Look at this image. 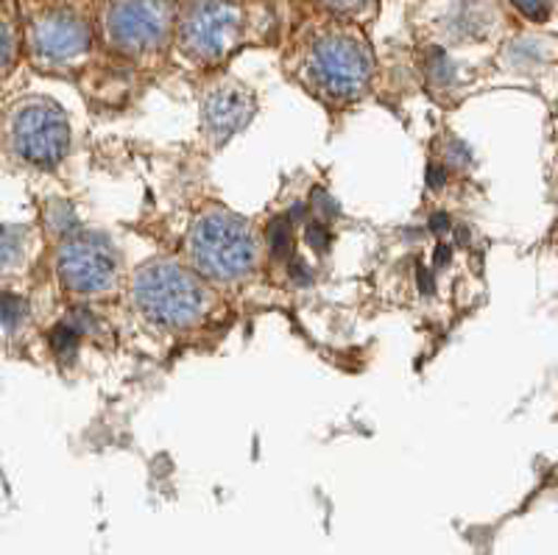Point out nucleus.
I'll use <instances>...</instances> for the list:
<instances>
[{
    "label": "nucleus",
    "mask_w": 558,
    "mask_h": 555,
    "mask_svg": "<svg viewBox=\"0 0 558 555\" xmlns=\"http://www.w3.org/2000/svg\"><path fill=\"white\" fill-rule=\"evenodd\" d=\"M268 243H271L274 254H286V249L291 246V227L286 221H277L268 232Z\"/></svg>",
    "instance_id": "9d476101"
},
{
    "label": "nucleus",
    "mask_w": 558,
    "mask_h": 555,
    "mask_svg": "<svg viewBox=\"0 0 558 555\" xmlns=\"http://www.w3.org/2000/svg\"><path fill=\"white\" fill-rule=\"evenodd\" d=\"M318 70H322L324 84H330L338 93L355 89L366 73V62L361 59L357 48L347 39H330L324 43L316 53Z\"/></svg>",
    "instance_id": "423d86ee"
},
{
    "label": "nucleus",
    "mask_w": 558,
    "mask_h": 555,
    "mask_svg": "<svg viewBox=\"0 0 558 555\" xmlns=\"http://www.w3.org/2000/svg\"><path fill=\"white\" fill-rule=\"evenodd\" d=\"M162 26H166V17H162V9L154 0H126L109 17V28H112L114 39L123 45H132V48L151 45L162 34Z\"/></svg>",
    "instance_id": "39448f33"
},
{
    "label": "nucleus",
    "mask_w": 558,
    "mask_h": 555,
    "mask_svg": "<svg viewBox=\"0 0 558 555\" xmlns=\"http://www.w3.org/2000/svg\"><path fill=\"white\" fill-rule=\"evenodd\" d=\"M514 7L531 20H545L550 14V3L547 0H514Z\"/></svg>",
    "instance_id": "9b49d317"
},
{
    "label": "nucleus",
    "mask_w": 558,
    "mask_h": 555,
    "mask_svg": "<svg viewBox=\"0 0 558 555\" xmlns=\"http://www.w3.org/2000/svg\"><path fill=\"white\" fill-rule=\"evenodd\" d=\"M34 43H37V51L45 53V57L64 59L84 51L87 32H84V26L76 17H70V14H53V17L39 20L37 28H34Z\"/></svg>",
    "instance_id": "0eeeda50"
},
{
    "label": "nucleus",
    "mask_w": 558,
    "mask_h": 555,
    "mask_svg": "<svg viewBox=\"0 0 558 555\" xmlns=\"http://www.w3.org/2000/svg\"><path fill=\"white\" fill-rule=\"evenodd\" d=\"M62 274L78 291H98V288L107 285L109 274H112V260L98 246L84 243V246H73L70 252H64Z\"/></svg>",
    "instance_id": "6e6552de"
},
{
    "label": "nucleus",
    "mask_w": 558,
    "mask_h": 555,
    "mask_svg": "<svg viewBox=\"0 0 558 555\" xmlns=\"http://www.w3.org/2000/svg\"><path fill=\"white\" fill-rule=\"evenodd\" d=\"M53 341V349H57V354H73L76 352V329L68 327V324H59L57 329H53L51 335Z\"/></svg>",
    "instance_id": "1a4fd4ad"
},
{
    "label": "nucleus",
    "mask_w": 558,
    "mask_h": 555,
    "mask_svg": "<svg viewBox=\"0 0 558 555\" xmlns=\"http://www.w3.org/2000/svg\"><path fill=\"white\" fill-rule=\"evenodd\" d=\"M140 297L154 318L162 322H187L198 310V293L193 282L171 268H151L140 285Z\"/></svg>",
    "instance_id": "f257e3e1"
},
{
    "label": "nucleus",
    "mask_w": 558,
    "mask_h": 555,
    "mask_svg": "<svg viewBox=\"0 0 558 555\" xmlns=\"http://www.w3.org/2000/svg\"><path fill=\"white\" fill-rule=\"evenodd\" d=\"M238 28V12L223 0H204L191 12L187 23H184V39L196 53L213 57L221 53L229 45V39L235 37Z\"/></svg>",
    "instance_id": "7ed1b4c3"
},
{
    "label": "nucleus",
    "mask_w": 558,
    "mask_h": 555,
    "mask_svg": "<svg viewBox=\"0 0 558 555\" xmlns=\"http://www.w3.org/2000/svg\"><path fill=\"white\" fill-rule=\"evenodd\" d=\"M307 240H311V246H316V249L330 246V234H327V229H324L322 224H313V227H307Z\"/></svg>",
    "instance_id": "f8f14e48"
},
{
    "label": "nucleus",
    "mask_w": 558,
    "mask_h": 555,
    "mask_svg": "<svg viewBox=\"0 0 558 555\" xmlns=\"http://www.w3.org/2000/svg\"><path fill=\"white\" fill-rule=\"evenodd\" d=\"M196 257L213 274H238L252 260L248 232L238 229L235 221H209L196 238Z\"/></svg>",
    "instance_id": "f03ea898"
},
{
    "label": "nucleus",
    "mask_w": 558,
    "mask_h": 555,
    "mask_svg": "<svg viewBox=\"0 0 558 555\" xmlns=\"http://www.w3.org/2000/svg\"><path fill=\"white\" fill-rule=\"evenodd\" d=\"M327 3L336 9H357V7H363L366 0H327Z\"/></svg>",
    "instance_id": "ddd939ff"
},
{
    "label": "nucleus",
    "mask_w": 558,
    "mask_h": 555,
    "mask_svg": "<svg viewBox=\"0 0 558 555\" xmlns=\"http://www.w3.org/2000/svg\"><path fill=\"white\" fill-rule=\"evenodd\" d=\"M64 123L51 109H28L20 114L17 143L20 152L37 162H53L64 148Z\"/></svg>",
    "instance_id": "20e7f679"
}]
</instances>
